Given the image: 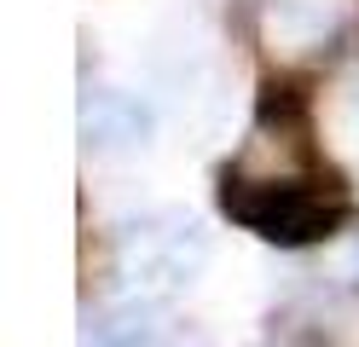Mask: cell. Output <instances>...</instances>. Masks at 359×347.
<instances>
[{
	"instance_id": "cell-3",
	"label": "cell",
	"mask_w": 359,
	"mask_h": 347,
	"mask_svg": "<svg viewBox=\"0 0 359 347\" xmlns=\"http://www.w3.org/2000/svg\"><path fill=\"white\" fill-rule=\"evenodd\" d=\"M313 174V151H307V128L296 104H278L266 99L255 133L243 139V151L232 156V174L226 179H243V185H284V179H307Z\"/></svg>"
},
{
	"instance_id": "cell-2",
	"label": "cell",
	"mask_w": 359,
	"mask_h": 347,
	"mask_svg": "<svg viewBox=\"0 0 359 347\" xmlns=\"http://www.w3.org/2000/svg\"><path fill=\"white\" fill-rule=\"evenodd\" d=\"M359 23V0H255V29L261 46L278 64L319 58Z\"/></svg>"
},
{
	"instance_id": "cell-4",
	"label": "cell",
	"mask_w": 359,
	"mask_h": 347,
	"mask_svg": "<svg viewBox=\"0 0 359 347\" xmlns=\"http://www.w3.org/2000/svg\"><path fill=\"white\" fill-rule=\"evenodd\" d=\"M203 266V238L191 220L156 215L145 226H128L122 238V272L145 290H180L186 278Z\"/></svg>"
},
{
	"instance_id": "cell-1",
	"label": "cell",
	"mask_w": 359,
	"mask_h": 347,
	"mask_svg": "<svg viewBox=\"0 0 359 347\" xmlns=\"http://www.w3.org/2000/svg\"><path fill=\"white\" fill-rule=\"evenodd\" d=\"M226 215L266 243H319L348 215V191L336 179H284V185H243L226 179Z\"/></svg>"
},
{
	"instance_id": "cell-6",
	"label": "cell",
	"mask_w": 359,
	"mask_h": 347,
	"mask_svg": "<svg viewBox=\"0 0 359 347\" xmlns=\"http://www.w3.org/2000/svg\"><path fill=\"white\" fill-rule=\"evenodd\" d=\"M151 341V307H116L104 324H93V347H145Z\"/></svg>"
},
{
	"instance_id": "cell-5",
	"label": "cell",
	"mask_w": 359,
	"mask_h": 347,
	"mask_svg": "<svg viewBox=\"0 0 359 347\" xmlns=\"http://www.w3.org/2000/svg\"><path fill=\"white\" fill-rule=\"evenodd\" d=\"M81 139L104 156H122V151H140L151 139V110L133 99V93L116 87H93L81 99Z\"/></svg>"
}]
</instances>
